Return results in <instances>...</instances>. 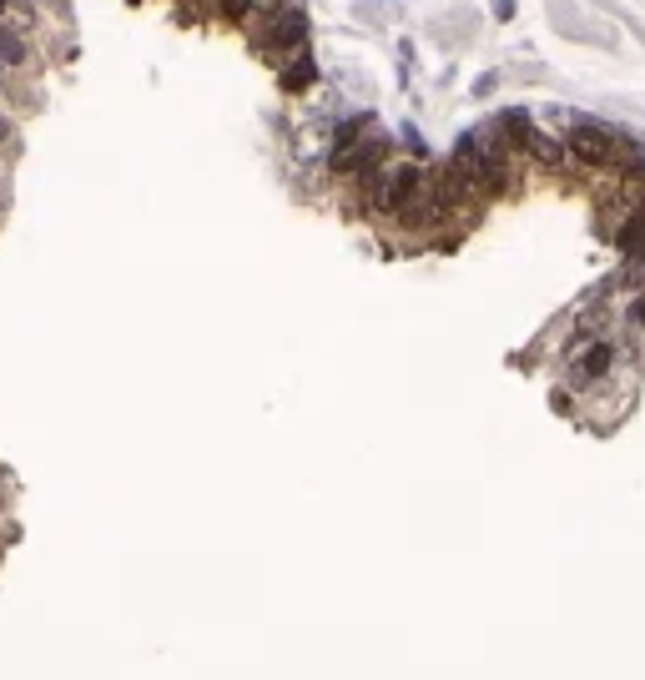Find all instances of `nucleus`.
<instances>
[{
    "label": "nucleus",
    "instance_id": "obj_1",
    "mask_svg": "<svg viewBox=\"0 0 645 680\" xmlns=\"http://www.w3.org/2000/svg\"><path fill=\"white\" fill-rule=\"evenodd\" d=\"M565 157H575L580 167H595V172H620L635 157V147L600 121H575L565 131Z\"/></svg>",
    "mask_w": 645,
    "mask_h": 680
},
{
    "label": "nucleus",
    "instance_id": "obj_2",
    "mask_svg": "<svg viewBox=\"0 0 645 680\" xmlns=\"http://www.w3.org/2000/svg\"><path fill=\"white\" fill-rule=\"evenodd\" d=\"M615 363H620V348H615L610 333L605 338H575V348L565 353V383L570 388H595V383H605L615 373Z\"/></svg>",
    "mask_w": 645,
    "mask_h": 680
},
{
    "label": "nucleus",
    "instance_id": "obj_3",
    "mask_svg": "<svg viewBox=\"0 0 645 680\" xmlns=\"http://www.w3.org/2000/svg\"><path fill=\"white\" fill-rule=\"evenodd\" d=\"M0 66H11V71H26L36 66V51H31V36H16L0 26Z\"/></svg>",
    "mask_w": 645,
    "mask_h": 680
},
{
    "label": "nucleus",
    "instance_id": "obj_4",
    "mask_svg": "<svg viewBox=\"0 0 645 680\" xmlns=\"http://www.w3.org/2000/svg\"><path fill=\"white\" fill-rule=\"evenodd\" d=\"M0 147H11V121H6V111H0Z\"/></svg>",
    "mask_w": 645,
    "mask_h": 680
},
{
    "label": "nucleus",
    "instance_id": "obj_5",
    "mask_svg": "<svg viewBox=\"0 0 645 680\" xmlns=\"http://www.w3.org/2000/svg\"><path fill=\"white\" fill-rule=\"evenodd\" d=\"M630 318H635V323H640V328H645V298H640V303H635V308H630Z\"/></svg>",
    "mask_w": 645,
    "mask_h": 680
}]
</instances>
